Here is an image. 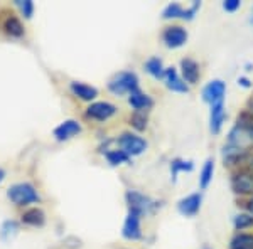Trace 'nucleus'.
Masks as SVG:
<instances>
[{
  "label": "nucleus",
  "instance_id": "1",
  "mask_svg": "<svg viewBox=\"0 0 253 249\" xmlns=\"http://www.w3.org/2000/svg\"><path fill=\"white\" fill-rule=\"evenodd\" d=\"M7 197H9L15 206H27V204L39 202L38 190L34 189L32 183H27V182L14 183V185L7 190Z\"/></svg>",
  "mask_w": 253,
  "mask_h": 249
},
{
  "label": "nucleus",
  "instance_id": "28",
  "mask_svg": "<svg viewBox=\"0 0 253 249\" xmlns=\"http://www.w3.org/2000/svg\"><path fill=\"white\" fill-rule=\"evenodd\" d=\"M17 5L22 9L24 15H26L27 19L32 17V12H34V3H32L31 0H17Z\"/></svg>",
  "mask_w": 253,
  "mask_h": 249
},
{
  "label": "nucleus",
  "instance_id": "12",
  "mask_svg": "<svg viewBox=\"0 0 253 249\" xmlns=\"http://www.w3.org/2000/svg\"><path fill=\"white\" fill-rule=\"evenodd\" d=\"M164 79H166L167 88H169L170 91H175V93H187L189 91V88H187V84L184 83V79L177 74V71H175L174 68L166 69Z\"/></svg>",
  "mask_w": 253,
  "mask_h": 249
},
{
  "label": "nucleus",
  "instance_id": "7",
  "mask_svg": "<svg viewBox=\"0 0 253 249\" xmlns=\"http://www.w3.org/2000/svg\"><path fill=\"white\" fill-rule=\"evenodd\" d=\"M122 236L128 241H138L142 238V229H140V214L135 211H128V215L125 219L124 231Z\"/></svg>",
  "mask_w": 253,
  "mask_h": 249
},
{
  "label": "nucleus",
  "instance_id": "18",
  "mask_svg": "<svg viewBox=\"0 0 253 249\" xmlns=\"http://www.w3.org/2000/svg\"><path fill=\"white\" fill-rule=\"evenodd\" d=\"M44 220H46V215L44 212L34 207V209H29L22 214V222L27 224V226H42Z\"/></svg>",
  "mask_w": 253,
  "mask_h": 249
},
{
  "label": "nucleus",
  "instance_id": "9",
  "mask_svg": "<svg viewBox=\"0 0 253 249\" xmlns=\"http://www.w3.org/2000/svg\"><path fill=\"white\" fill-rule=\"evenodd\" d=\"M201 194L199 192H196V194H191L187 195V197L181 199L177 204V211L181 212L182 215H186V217H193V215H196L199 212V209H201Z\"/></svg>",
  "mask_w": 253,
  "mask_h": 249
},
{
  "label": "nucleus",
  "instance_id": "3",
  "mask_svg": "<svg viewBox=\"0 0 253 249\" xmlns=\"http://www.w3.org/2000/svg\"><path fill=\"white\" fill-rule=\"evenodd\" d=\"M126 202H128L130 211H135L138 214H150L159 207V202L154 201V199L147 197V195L140 194L137 190H128L126 192Z\"/></svg>",
  "mask_w": 253,
  "mask_h": 249
},
{
  "label": "nucleus",
  "instance_id": "15",
  "mask_svg": "<svg viewBox=\"0 0 253 249\" xmlns=\"http://www.w3.org/2000/svg\"><path fill=\"white\" fill-rule=\"evenodd\" d=\"M128 103H130V106H132V108H135L137 111H144V109L152 108L154 101H152V98H150L149 95L142 93L140 89H135V91L130 93Z\"/></svg>",
  "mask_w": 253,
  "mask_h": 249
},
{
  "label": "nucleus",
  "instance_id": "19",
  "mask_svg": "<svg viewBox=\"0 0 253 249\" xmlns=\"http://www.w3.org/2000/svg\"><path fill=\"white\" fill-rule=\"evenodd\" d=\"M213 174H214V162L211 160V158H208L201 169V174H199V187H201L203 190L208 189V185L213 180Z\"/></svg>",
  "mask_w": 253,
  "mask_h": 249
},
{
  "label": "nucleus",
  "instance_id": "27",
  "mask_svg": "<svg viewBox=\"0 0 253 249\" xmlns=\"http://www.w3.org/2000/svg\"><path fill=\"white\" fill-rule=\"evenodd\" d=\"M130 123H132V126L135 130L142 132V130L147 128V115L144 111H135L132 115V118H130Z\"/></svg>",
  "mask_w": 253,
  "mask_h": 249
},
{
  "label": "nucleus",
  "instance_id": "8",
  "mask_svg": "<svg viewBox=\"0 0 253 249\" xmlns=\"http://www.w3.org/2000/svg\"><path fill=\"white\" fill-rule=\"evenodd\" d=\"M117 113V106L112 103H107V101H98V103H93L88 106L86 115L89 118H95L98 121H105L108 118H112Z\"/></svg>",
  "mask_w": 253,
  "mask_h": 249
},
{
  "label": "nucleus",
  "instance_id": "2",
  "mask_svg": "<svg viewBox=\"0 0 253 249\" xmlns=\"http://www.w3.org/2000/svg\"><path fill=\"white\" fill-rule=\"evenodd\" d=\"M108 89L113 95H124V93H132L138 89V77L135 72L122 71L110 79Z\"/></svg>",
  "mask_w": 253,
  "mask_h": 249
},
{
  "label": "nucleus",
  "instance_id": "22",
  "mask_svg": "<svg viewBox=\"0 0 253 249\" xmlns=\"http://www.w3.org/2000/svg\"><path fill=\"white\" fill-rule=\"evenodd\" d=\"M194 169L193 162L191 160H182V158H175V160L170 162V174H172V180H175L179 172H191Z\"/></svg>",
  "mask_w": 253,
  "mask_h": 249
},
{
  "label": "nucleus",
  "instance_id": "5",
  "mask_svg": "<svg viewBox=\"0 0 253 249\" xmlns=\"http://www.w3.org/2000/svg\"><path fill=\"white\" fill-rule=\"evenodd\" d=\"M224 93H226V84L221 79H213L203 88V100L210 105L221 103L224 100Z\"/></svg>",
  "mask_w": 253,
  "mask_h": 249
},
{
  "label": "nucleus",
  "instance_id": "25",
  "mask_svg": "<svg viewBox=\"0 0 253 249\" xmlns=\"http://www.w3.org/2000/svg\"><path fill=\"white\" fill-rule=\"evenodd\" d=\"M184 14V9L181 7V3H169L166 7L164 12H162V17L164 19H177V17H182Z\"/></svg>",
  "mask_w": 253,
  "mask_h": 249
},
{
  "label": "nucleus",
  "instance_id": "23",
  "mask_svg": "<svg viewBox=\"0 0 253 249\" xmlns=\"http://www.w3.org/2000/svg\"><path fill=\"white\" fill-rule=\"evenodd\" d=\"M107 160L112 165H120V163H126L130 160V155H126L124 150H110L107 152Z\"/></svg>",
  "mask_w": 253,
  "mask_h": 249
},
{
  "label": "nucleus",
  "instance_id": "11",
  "mask_svg": "<svg viewBox=\"0 0 253 249\" xmlns=\"http://www.w3.org/2000/svg\"><path fill=\"white\" fill-rule=\"evenodd\" d=\"M181 72H182V79L187 84H196L199 79V64L194 59L186 58L181 61Z\"/></svg>",
  "mask_w": 253,
  "mask_h": 249
},
{
  "label": "nucleus",
  "instance_id": "31",
  "mask_svg": "<svg viewBox=\"0 0 253 249\" xmlns=\"http://www.w3.org/2000/svg\"><path fill=\"white\" fill-rule=\"evenodd\" d=\"M240 162L247 163L248 170H250V174H253V150H247V152L243 153V157L240 158Z\"/></svg>",
  "mask_w": 253,
  "mask_h": 249
},
{
  "label": "nucleus",
  "instance_id": "16",
  "mask_svg": "<svg viewBox=\"0 0 253 249\" xmlns=\"http://www.w3.org/2000/svg\"><path fill=\"white\" fill-rule=\"evenodd\" d=\"M71 91H73V95L78 96L80 100H83V101H91L98 96L96 88L89 86V84H84V83H78V81L71 83Z\"/></svg>",
  "mask_w": 253,
  "mask_h": 249
},
{
  "label": "nucleus",
  "instance_id": "4",
  "mask_svg": "<svg viewBox=\"0 0 253 249\" xmlns=\"http://www.w3.org/2000/svg\"><path fill=\"white\" fill-rule=\"evenodd\" d=\"M118 143H120L122 150L126 153V155H140L145 152L147 148V142L144 138L137 137V135L133 133H124L120 137V140H118Z\"/></svg>",
  "mask_w": 253,
  "mask_h": 249
},
{
  "label": "nucleus",
  "instance_id": "29",
  "mask_svg": "<svg viewBox=\"0 0 253 249\" xmlns=\"http://www.w3.org/2000/svg\"><path fill=\"white\" fill-rule=\"evenodd\" d=\"M201 7V2H198V0H194L193 5L189 7V9H184V14H182V19L186 20H191L196 15V12H198V9Z\"/></svg>",
  "mask_w": 253,
  "mask_h": 249
},
{
  "label": "nucleus",
  "instance_id": "14",
  "mask_svg": "<svg viewBox=\"0 0 253 249\" xmlns=\"http://www.w3.org/2000/svg\"><path fill=\"white\" fill-rule=\"evenodd\" d=\"M231 187L238 194H253V174H236L231 180Z\"/></svg>",
  "mask_w": 253,
  "mask_h": 249
},
{
  "label": "nucleus",
  "instance_id": "32",
  "mask_svg": "<svg viewBox=\"0 0 253 249\" xmlns=\"http://www.w3.org/2000/svg\"><path fill=\"white\" fill-rule=\"evenodd\" d=\"M238 84H242V86L248 88V86H250V81H248L247 77H238Z\"/></svg>",
  "mask_w": 253,
  "mask_h": 249
},
{
  "label": "nucleus",
  "instance_id": "30",
  "mask_svg": "<svg viewBox=\"0 0 253 249\" xmlns=\"http://www.w3.org/2000/svg\"><path fill=\"white\" fill-rule=\"evenodd\" d=\"M240 5H242V2H240V0H224V2H223V9L226 12L238 10Z\"/></svg>",
  "mask_w": 253,
  "mask_h": 249
},
{
  "label": "nucleus",
  "instance_id": "21",
  "mask_svg": "<svg viewBox=\"0 0 253 249\" xmlns=\"http://www.w3.org/2000/svg\"><path fill=\"white\" fill-rule=\"evenodd\" d=\"M145 69H147V72H149V74H152L154 77H157V79L164 77V74H166V68H164V64H162V61L159 58H150L145 63Z\"/></svg>",
  "mask_w": 253,
  "mask_h": 249
},
{
  "label": "nucleus",
  "instance_id": "35",
  "mask_svg": "<svg viewBox=\"0 0 253 249\" xmlns=\"http://www.w3.org/2000/svg\"><path fill=\"white\" fill-rule=\"evenodd\" d=\"M252 22H253V17H252Z\"/></svg>",
  "mask_w": 253,
  "mask_h": 249
},
{
  "label": "nucleus",
  "instance_id": "13",
  "mask_svg": "<svg viewBox=\"0 0 253 249\" xmlns=\"http://www.w3.org/2000/svg\"><path fill=\"white\" fill-rule=\"evenodd\" d=\"M224 118H226V111H224V103H216L211 105L210 111V130L213 133H219L221 126L224 123Z\"/></svg>",
  "mask_w": 253,
  "mask_h": 249
},
{
  "label": "nucleus",
  "instance_id": "33",
  "mask_svg": "<svg viewBox=\"0 0 253 249\" xmlns=\"http://www.w3.org/2000/svg\"><path fill=\"white\" fill-rule=\"evenodd\" d=\"M248 211H250V214L253 215V199H252L250 202H248Z\"/></svg>",
  "mask_w": 253,
  "mask_h": 249
},
{
  "label": "nucleus",
  "instance_id": "34",
  "mask_svg": "<svg viewBox=\"0 0 253 249\" xmlns=\"http://www.w3.org/2000/svg\"><path fill=\"white\" fill-rule=\"evenodd\" d=\"M3 178H5V172H3V170H2V169H0V182H2V180H3Z\"/></svg>",
  "mask_w": 253,
  "mask_h": 249
},
{
  "label": "nucleus",
  "instance_id": "26",
  "mask_svg": "<svg viewBox=\"0 0 253 249\" xmlns=\"http://www.w3.org/2000/svg\"><path fill=\"white\" fill-rule=\"evenodd\" d=\"M236 125L242 126L245 132H247L253 138V115H250V113H242V115L238 116Z\"/></svg>",
  "mask_w": 253,
  "mask_h": 249
},
{
  "label": "nucleus",
  "instance_id": "24",
  "mask_svg": "<svg viewBox=\"0 0 253 249\" xmlns=\"http://www.w3.org/2000/svg\"><path fill=\"white\" fill-rule=\"evenodd\" d=\"M233 224H235L236 231H243V229H247V227H252L253 215L252 214H238V215H235Z\"/></svg>",
  "mask_w": 253,
  "mask_h": 249
},
{
  "label": "nucleus",
  "instance_id": "6",
  "mask_svg": "<svg viewBox=\"0 0 253 249\" xmlns=\"http://www.w3.org/2000/svg\"><path fill=\"white\" fill-rule=\"evenodd\" d=\"M162 40L166 42L167 47L170 49H177L181 46H184L187 40V31L181 26H172V27H166L162 32Z\"/></svg>",
  "mask_w": 253,
  "mask_h": 249
},
{
  "label": "nucleus",
  "instance_id": "17",
  "mask_svg": "<svg viewBox=\"0 0 253 249\" xmlns=\"http://www.w3.org/2000/svg\"><path fill=\"white\" fill-rule=\"evenodd\" d=\"M2 29L5 31V34H9L10 37H22L24 36V26L22 22L15 17V15H9L2 24Z\"/></svg>",
  "mask_w": 253,
  "mask_h": 249
},
{
  "label": "nucleus",
  "instance_id": "20",
  "mask_svg": "<svg viewBox=\"0 0 253 249\" xmlns=\"http://www.w3.org/2000/svg\"><path fill=\"white\" fill-rule=\"evenodd\" d=\"M230 249H253V234H236L231 239Z\"/></svg>",
  "mask_w": 253,
  "mask_h": 249
},
{
  "label": "nucleus",
  "instance_id": "10",
  "mask_svg": "<svg viewBox=\"0 0 253 249\" xmlns=\"http://www.w3.org/2000/svg\"><path fill=\"white\" fill-rule=\"evenodd\" d=\"M78 133H81V125L76 120H66L54 128V137L58 138L59 142L69 140V138L76 137Z\"/></svg>",
  "mask_w": 253,
  "mask_h": 249
}]
</instances>
